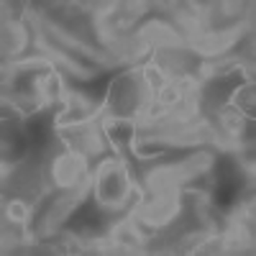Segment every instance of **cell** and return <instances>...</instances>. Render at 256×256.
Listing matches in <instances>:
<instances>
[{
	"label": "cell",
	"mask_w": 256,
	"mask_h": 256,
	"mask_svg": "<svg viewBox=\"0 0 256 256\" xmlns=\"http://www.w3.org/2000/svg\"><path fill=\"white\" fill-rule=\"evenodd\" d=\"M148 100V88L138 72H126L116 77L108 88V113L110 118L131 120Z\"/></svg>",
	"instance_id": "6da1fadb"
},
{
	"label": "cell",
	"mask_w": 256,
	"mask_h": 256,
	"mask_svg": "<svg viewBox=\"0 0 256 256\" xmlns=\"http://www.w3.org/2000/svg\"><path fill=\"white\" fill-rule=\"evenodd\" d=\"M98 198L105 208H116L128 200V169L118 162H105L95 177Z\"/></svg>",
	"instance_id": "7a4b0ae2"
}]
</instances>
